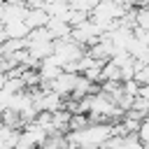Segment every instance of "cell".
<instances>
[{
	"instance_id": "obj_2",
	"label": "cell",
	"mask_w": 149,
	"mask_h": 149,
	"mask_svg": "<svg viewBox=\"0 0 149 149\" xmlns=\"http://www.w3.org/2000/svg\"><path fill=\"white\" fill-rule=\"evenodd\" d=\"M47 19H49V14L37 5V7H28L26 9V16H23V21L28 23V28H37V26H44L47 23Z\"/></svg>"
},
{
	"instance_id": "obj_3",
	"label": "cell",
	"mask_w": 149,
	"mask_h": 149,
	"mask_svg": "<svg viewBox=\"0 0 149 149\" xmlns=\"http://www.w3.org/2000/svg\"><path fill=\"white\" fill-rule=\"evenodd\" d=\"M68 5L72 7V9H77V12H84V14H88L95 5H98V0H68Z\"/></svg>"
},
{
	"instance_id": "obj_1",
	"label": "cell",
	"mask_w": 149,
	"mask_h": 149,
	"mask_svg": "<svg viewBox=\"0 0 149 149\" xmlns=\"http://www.w3.org/2000/svg\"><path fill=\"white\" fill-rule=\"evenodd\" d=\"M44 28L49 30V35L54 37V40H61V37H68L70 35V23L68 21H63L61 16H49L47 19V23H44Z\"/></svg>"
}]
</instances>
